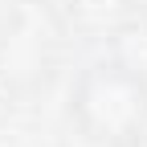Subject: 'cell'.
<instances>
[{"label": "cell", "instance_id": "6da1fadb", "mask_svg": "<svg viewBox=\"0 0 147 147\" xmlns=\"http://www.w3.org/2000/svg\"><path fill=\"white\" fill-rule=\"evenodd\" d=\"M69 119L98 147H139L147 135V74L127 57H102L78 74Z\"/></svg>", "mask_w": 147, "mask_h": 147}]
</instances>
